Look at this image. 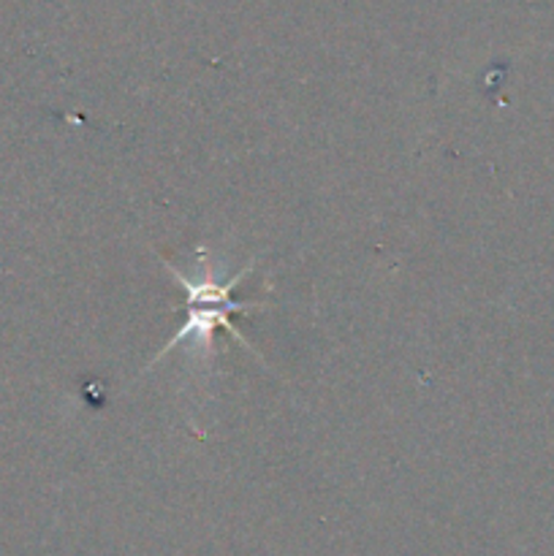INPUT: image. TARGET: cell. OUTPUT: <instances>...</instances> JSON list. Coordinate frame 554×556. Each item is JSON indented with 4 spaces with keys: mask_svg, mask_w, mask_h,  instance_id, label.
<instances>
[{
    "mask_svg": "<svg viewBox=\"0 0 554 556\" xmlns=\"http://www.w3.org/2000/svg\"><path fill=\"white\" fill-rule=\"evenodd\" d=\"M166 266H168V271L177 277L179 286L185 288V293H188V299H185V302H188V318H185V326L177 331V337H174V340L163 348L161 356H166L168 351H174V348L182 345L185 340H206V337L215 331V326H223V329L231 331V334L237 337L242 345H248V342H244V337L239 334L237 326H234V320H231V315L250 313V309L261 307V304H244V302H237V299H231L234 286H237V282H242V277L248 275V269L239 271V275L234 277V282L217 286L215 280H199V277H193V275H182V271H179L174 264H166Z\"/></svg>",
    "mask_w": 554,
    "mask_h": 556,
    "instance_id": "1",
    "label": "cell"
}]
</instances>
